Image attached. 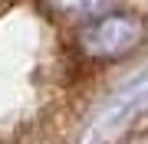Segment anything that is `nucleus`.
Segmentation results:
<instances>
[{
    "label": "nucleus",
    "mask_w": 148,
    "mask_h": 144,
    "mask_svg": "<svg viewBox=\"0 0 148 144\" xmlns=\"http://www.w3.org/2000/svg\"><path fill=\"white\" fill-rule=\"evenodd\" d=\"M145 39V23L135 13L109 10L95 20H86L76 33V46L92 62H115L135 53Z\"/></svg>",
    "instance_id": "obj_1"
},
{
    "label": "nucleus",
    "mask_w": 148,
    "mask_h": 144,
    "mask_svg": "<svg viewBox=\"0 0 148 144\" xmlns=\"http://www.w3.org/2000/svg\"><path fill=\"white\" fill-rule=\"evenodd\" d=\"M49 13L63 16V20H95V16L109 13L119 7V0H43Z\"/></svg>",
    "instance_id": "obj_2"
}]
</instances>
